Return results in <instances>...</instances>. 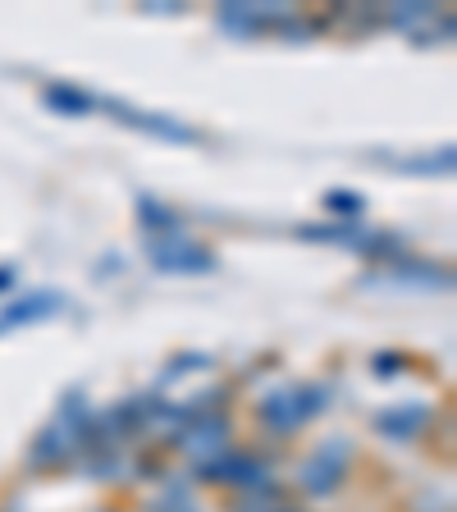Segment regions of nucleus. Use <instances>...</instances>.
Returning <instances> with one entry per match:
<instances>
[{
	"label": "nucleus",
	"mask_w": 457,
	"mask_h": 512,
	"mask_svg": "<svg viewBox=\"0 0 457 512\" xmlns=\"http://www.w3.org/2000/svg\"><path fill=\"white\" fill-rule=\"evenodd\" d=\"M92 407L83 403V394L64 398V407L55 412V421L42 430V435L32 439V467H60V462H69L74 453H83L87 444V430H92Z\"/></svg>",
	"instance_id": "nucleus-1"
},
{
	"label": "nucleus",
	"mask_w": 457,
	"mask_h": 512,
	"mask_svg": "<svg viewBox=\"0 0 457 512\" xmlns=\"http://www.w3.org/2000/svg\"><path fill=\"white\" fill-rule=\"evenodd\" d=\"M325 403H330V394H325L320 384H279L275 394L261 398L256 416H261V426L275 430V435H293V430H302L307 421H316V416L325 412Z\"/></svg>",
	"instance_id": "nucleus-2"
},
{
	"label": "nucleus",
	"mask_w": 457,
	"mask_h": 512,
	"mask_svg": "<svg viewBox=\"0 0 457 512\" xmlns=\"http://www.w3.org/2000/svg\"><path fill=\"white\" fill-rule=\"evenodd\" d=\"M302 243H334V247H357V252L389 261V252H398V238L375 234L371 224L362 220H330V224H298Z\"/></svg>",
	"instance_id": "nucleus-3"
},
{
	"label": "nucleus",
	"mask_w": 457,
	"mask_h": 512,
	"mask_svg": "<svg viewBox=\"0 0 457 512\" xmlns=\"http://www.w3.org/2000/svg\"><path fill=\"white\" fill-rule=\"evenodd\" d=\"M147 261L160 270V275H211V270L220 266V256L188 234L147 238Z\"/></svg>",
	"instance_id": "nucleus-4"
},
{
	"label": "nucleus",
	"mask_w": 457,
	"mask_h": 512,
	"mask_svg": "<svg viewBox=\"0 0 457 512\" xmlns=\"http://www.w3.org/2000/svg\"><path fill=\"white\" fill-rule=\"evenodd\" d=\"M197 476L211 480V485H234V490H261V494H275V485H270V467L266 462H256L252 453H220V458H211L206 467H197Z\"/></svg>",
	"instance_id": "nucleus-5"
},
{
	"label": "nucleus",
	"mask_w": 457,
	"mask_h": 512,
	"mask_svg": "<svg viewBox=\"0 0 457 512\" xmlns=\"http://www.w3.org/2000/svg\"><path fill=\"white\" fill-rule=\"evenodd\" d=\"M348 458H352V448H348V439H325V444L311 453L307 462H302V471H298V485L307 494H334L339 490V480L348 476Z\"/></svg>",
	"instance_id": "nucleus-6"
},
{
	"label": "nucleus",
	"mask_w": 457,
	"mask_h": 512,
	"mask_svg": "<svg viewBox=\"0 0 457 512\" xmlns=\"http://www.w3.org/2000/svg\"><path fill=\"white\" fill-rule=\"evenodd\" d=\"M174 444H179L183 453L197 462V467H206L211 458L229 453V416H220V412L192 416L183 430H174Z\"/></svg>",
	"instance_id": "nucleus-7"
},
{
	"label": "nucleus",
	"mask_w": 457,
	"mask_h": 512,
	"mask_svg": "<svg viewBox=\"0 0 457 512\" xmlns=\"http://www.w3.org/2000/svg\"><path fill=\"white\" fill-rule=\"evenodd\" d=\"M101 110H106L110 119H119V124L138 128V133H151V138H160V142H202V133H197V128L179 124V119H170V115H156V110L128 106V101H119V96H106V101H101Z\"/></svg>",
	"instance_id": "nucleus-8"
},
{
	"label": "nucleus",
	"mask_w": 457,
	"mask_h": 512,
	"mask_svg": "<svg viewBox=\"0 0 457 512\" xmlns=\"http://www.w3.org/2000/svg\"><path fill=\"white\" fill-rule=\"evenodd\" d=\"M366 284H421V288H448L453 284V270L439 266V261H421V256H389L384 261V275H371Z\"/></svg>",
	"instance_id": "nucleus-9"
},
{
	"label": "nucleus",
	"mask_w": 457,
	"mask_h": 512,
	"mask_svg": "<svg viewBox=\"0 0 457 512\" xmlns=\"http://www.w3.org/2000/svg\"><path fill=\"white\" fill-rule=\"evenodd\" d=\"M426 426H430V403H398L375 412V430L384 439H394V444H412Z\"/></svg>",
	"instance_id": "nucleus-10"
},
{
	"label": "nucleus",
	"mask_w": 457,
	"mask_h": 512,
	"mask_svg": "<svg viewBox=\"0 0 457 512\" xmlns=\"http://www.w3.org/2000/svg\"><path fill=\"white\" fill-rule=\"evenodd\" d=\"M55 311H64V293H55V288H42V293H23V298H10L5 307H0V330L32 325V320H51Z\"/></svg>",
	"instance_id": "nucleus-11"
},
{
	"label": "nucleus",
	"mask_w": 457,
	"mask_h": 512,
	"mask_svg": "<svg viewBox=\"0 0 457 512\" xmlns=\"http://www.w3.org/2000/svg\"><path fill=\"white\" fill-rule=\"evenodd\" d=\"M293 5H224L220 10V23L234 32H261L270 23H288Z\"/></svg>",
	"instance_id": "nucleus-12"
},
{
	"label": "nucleus",
	"mask_w": 457,
	"mask_h": 512,
	"mask_svg": "<svg viewBox=\"0 0 457 512\" xmlns=\"http://www.w3.org/2000/svg\"><path fill=\"white\" fill-rule=\"evenodd\" d=\"M138 220H142V234H147V238H174V234H183V220L165 202H156V197H138Z\"/></svg>",
	"instance_id": "nucleus-13"
},
{
	"label": "nucleus",
	"mask_w": 457,
	"mask_h": 512,
	"mask_svg": "<svg viewBox=\"0 0 457 512\" xmlns=\"http://www.w3.org/2000/svg\"><path fill=\"white\" fill-rule=\"evenodd\" d=\"M46 106L55 110V115H92L96 110V96H87L83 87H69V83H46Z\"/></svg>",
	"instance_id": "nucleus-14"
},
{
	"label": "nucleus",
	"mask_w": 457,
	"mask_h": 512,
	"mask_svg": "<svg viewBox=\"0 0 457 512\" xmlns=\"http://www.w3.org/2000/svg\"><path fill=\"white\" fill-rule=\"evenodd\" d=\"M394 170H416V174H448L453 170V147H439L421 160H389Z\"/></svg>",
	"instance_id": "nucleus-15"
},
{
	"label": "nucleus",
	"mask_w": 457,
	"mask_h": 512,
	"mask_svg": "<svg viewBox=\"0 0 457 512\" xmlns=\"http://www.w3.org/2000/svg\"><path fill=\"white\" fill-rule=\"evenodd\" d=\"M394 23L407 32H421L426 23H435V5H403V10H394Z\"/></svg>",
	"instance_id": "nucleus-16"
},
{
	"label": "nucleus",
	"mask_w": 457,
	"mask_h": 512,
	"mask_svg": "<svg viewBox=\"0 0 457 512\" xmlns=\"http://www.w3.org/2000/svg\"><path fill=\"white\" fill-rule=\"evenodd\" d=\"M156 512H197V503L188 499V490H183V485H170V490H165V499L156 503Z\"/></svg>",
	"instance_id": "nucleus-17"
},
{
	"label": "nucleus",
	"mask_w": 457,
	"mask_h": 512,
	"mask_svg": "<svg viewBox=\"0 0 457 512\" xmlns=\"http://www.w3.org/2000/svg\"><path fill=\"white\" fill-rule=\"evenodd\" d=\"M325 206H330V211H343V215L366 211V202L357 197V192H325Z\"/></svg>",
	"instance_id": "nucleus-18"
},
{
	"label": "nucleus",
	"mask_w": 457,
	"mask_h": 512,
	"mask_svg": "<svg viewBox=\"0 0 457 512\" xmlns=\"http://www.w3.org/2000/svg\"><path fill=\"white\" fill-rule=\"evenodd\" d=\"M398 366H403V357H398V352H380V357H375V371H380V375H398Z\"/></svg>",
	"instance_id": "nucleus-19"
},
{
	"label": "nucleus",
	"mask_w": 457,
	"mask_h": 512,
	"mask_svg": "<svg viewBox=\"0 0 457 512\" xmlns=\"http://www.w3.org/2000/svg\"><path fill=\"white\" fill-rule=\"evenodd\" d=\"M238 512H288V508H275L270 494H261V503H238Z\"/></svg>",
	"instance_id": "nucleus-20"
},
{
	"label": "nucleus",
	"mask_w": 457,
	"mask_h": 512,
	"mask_svg": "<svg viewBox=\"0 0 457 512\" xmlns=\"http://www.w3.org/2000/svg\"><path fill=\"white\" fill-rule=\"evenodd\" d=\"M14 288V266H0V293H10Z\"/></svg>",
	"instance_id": "nucleus-21"
}]
</instances>
